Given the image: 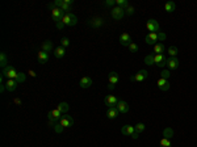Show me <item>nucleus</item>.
<instances>
[{"label":"nucleus","mask_w":197,"mask_h":147,"mask_svg":"<svg viewBox=\"0 0 197 147\" xmlns=\"http://www.w3.org/2000/svg\"><path fill=\"white\" fill-rule=\"evenodd\" d=\"M17 71H16L13 67L12 66H9L8 65L5 68H3V72H2V75L3 76H5L7 79H16V76H17Z\"/></svg>","instance_id":"nucleus-1"},{"label":"nucleus","mask_w":197,"mask_h":147,"mask_svg":"<svg viewBox=\"0 0 197 147\" xmlns=\"http://www.w3.org/2000/svg\"><path fill=\"white\" fill-rule=\"evenodd\" d=\"M146 28L150 33H159V22L154 18H150L147 22H146Z\"/></svg>","instance_id":"nucleus-2"},{"label":"nucleus","mask_w":197,"mask_h":147,"mask_svg":"<svg viewBox=\"0 0 197 147\" xmlns=\"http://www.w3.org/2000/svg\"><path fill=\"white\" fill-rule=\"evenodd\" d=\"M147 76H149L147 71H146V70H139L135 75H134V76L130 78V80H132V82H137V83H141V82H143Z\"/></svg>","instance_id":"nucleus-3"},{"label":"nucleus","mask_w":197,"mask_h":147,"mask_svg":"<svg viewBox=\"0 0 197 147\" xmlns=\"http://www.w3.org/2000/svg\"><path fill=\"white\" fill-rule=\"evenodd\" d=\"M110 15H112V17L114 20H121L122 17H124V15H125V9H124V8H121V7H118V5L113 7Z\"/></svg>","instance_id":"nucleus-4"},{"label":"nucleus","mask_w":197,"mask_h":147,"mask_svg":"<svg viewBox=\"0 0 197 147\" xmlns=\"http://www.w3.org/2000/svg\"><path fill=\"white\" fill-rule=\"evenodd\" d=\"M65 15H66V12H63L61 8H55L54 11H51V17H53V20L55 22L62 21V18H63V16Z\"/></svg>","instance_id":"nucleus-5"},{"label":"nucleus","mask_w":197,"mask_h":147,"mask_svg":"<svg viewBox=\"0 0 197 147\" xmlns=\"http://www.w3.org/2000/svg\"><path fill=\"white\" fill-rule=\"evenodd\" d=\"M118 101H120V100H118L114 95H109V96H106L105 100H104L105 105L108 106V108H113V106H116L118 104Z\"/></svg>","instance_id":"nucleus-6"},{"label":"nucleus","mask_w":197,"mask_h":147,"mask_svg":"<svg viewBox=\"0 0 197 147\" xmlns=\"http://www.w3.org/2000/svg\"><path fill=\"white\" fill-rule=\"evenodd\" d=\"M63 128H71V126L74 125V120H72V117L68 116V114H66V116H62L61 118V122H59Z\"/></svg>","instance_id":"nucleus-7"},{"label":"nucleus","mask_w":197,"mask_h":147,"mask_svg":"<svg viewBox=\"0 0 197 147\" xmlns=\"http://www.w3.org/2000/svg\"><path fill=\"white\" fill-rule=\"evenodd\" d=\"M154 61H155V65L158 67H164L165 62H167V58L164 57V54H155L154 55Z\"/></svg>","instance_id":"nucleus-8"},{"label":"nucleus","mask_w":197,"mask_h":147,"mask_svg":"<svg viewBox=\"0 0 197 147\" xmlns=\"http://www.w3.org/2000/svg\"><path fill=\"white\" fill-rule=\"evenodd\" d=\"M165 66H167L169 70H176L177 67H179V61H177V58H176V57L167 58V62H165Z\"/></svg>","instance_id":"nucleus-9"},{"label":"nucleus","mask_w":197,"mask_h":147,"mask_svg":"<svg viewBox=\"0 0 197 147\" xmlns=\"http://www.w3.org/2000/svg\"><path fill=\"white\" fill-rule=\"evenodd\" d=\"M109 85H108V88L109 89H113L114 88V85L117 84V82H118V74L117 72H114V71H112V72L109 74Z\"/></svg>","instance_id":"nucleus-10"},{"label":"nucleus","mask_w":197,"mask_h":147,"mask_svg":"<svg viewBox=\"0 0 197 147\" xmlns=\"http://www.w3.org/2000/svg\"><path fill=\"white\" fill-rule=\"evenodd\" d=\"M133 41H132V37H130V34L129 33H122L121 35H120V43L122 46H128L129 47V45L132 43Z\"/></svg>","instance_id":"nucleus-11"},{"label":"nucleus","mask_w":197,"mask_h":147,"mask_svg":"<svg viewBox=\"0 0 197 147\" xmlns=\"http://www.w3.org/2000/svg\"><path fill=\"white\" fill-rule=\"evenodd\" d=\"M156 84H158V87H159V89L160 91H163V92H165V91H168L169 89V83H168V80L167 79H163V78H160L159 80L156 82Z\"/></svg>","instance_id":"nucleus-12"},{"label":"nucleus","mask_w":197,"mask_h":147,"mask_svg":"<svg viewBox=\"0 0 197 147\" xmlns=\"http://www.w3.org/2000/svg\"><path fill=\"white\" fill-rule=\"evenodd\" d=\"M145 41L147 45H155V42L158 41V33H149L145 37Z\"/></svg>","instance_id":"nucleus-13"},{"label":"nucleus","mask_w":197,"mask_h":147,"mask_svg":"<svg viewBox=\"0 0 197 147\" xmlns=\"http://www.w3.org/2000/svg\"><path fill=\"white\" fill-rule=\"evenodd\" d=\"M17 84L18 83L16 82L15 79H8L5 83V88H7V91H9V92H13V91H16V88H17Z\"/></svg>","instance_id":"nucleus-14"},{"label":"nucleus","mask_w":197,"mask_h":147,"mask_svg":"<svg viewBox=\"0 0 197 147\" xmlns=\"http://www.w3.org/2000/svg\"><path fill=\"white\" fill-rule=\"evenodd\" d=\"M118 114H120V112H118V109L116 108V106H113V108H108V110H106V116H108V118H110V120L117 118Z\"/></svg>","instance_id":"nucleus-15"},{"label":"nucleus","mask_w":197,"mask_h":147,"mask_svg":"<svg viewBox=\"0 0 197 147\" xmlns=\"http://www.w3.org/2000/svg\"><path fill=\"white\" fill-rule=\"evenodd\" d=\"M88 24L91 26H93V28H100L102 24H104V20H102L101 17H93V18H91Z\"/></svg>","instance_id":"nucleus-16"},{"label":"nucleus","mask_w":197,"mask_h":147,"mask_svg":"<svg viewBox=\"0 0 197 147\" xmlns=\"http://www.w3.org/2000/svg\"><path fill=\"white\" fill-rule=\"evenodd\" d=\"M116 108L118 109V112H120V113H128L129 104L126 101H118V104L116 105Z\"/></svg>","instance_id":"nucleus-17"},{"label":"nucleus","mask_w":197,"mask_h":147,"mask_svg":"<svg viewBox=\"0 0 197 147\" xmlns=\"http://www.w3.org/2000/svg\"><path fill=\"white\" fill-rule=\"evenodd\" d=\"M92 85V79L89 76H83L80 79V87L82 88H89Z\"/></svg>","instance_id":"nucleus-18"},{"label":"nucleus","mask_w":197,"mask_h":147,"mask_svg":"<svg viewBox=\"0 0 197 147\" xmlns=\"http://www.w3.org/2000/svg\"><path fill=\"white\" fill-rule=\"evenodd\" d=\"M134 132H135V130H134V126H132V125H125L121 128V133L124 134V135H133Z\"/></svg>","instance_id":"nucleus-19"},{"label":"nucleus","mask_w":197,"mask_h":147,"mask_svg":"<svg viewBox=\"0 0 197 147\" xmlns=\"http://www.w3.org/2000/svg\"><path fill=\"white\" fill-rule=\"evenodd\" d=\"M37 58H38V61L39 63H42V65H45V63H47V61H49V54L46 53V51H39L38 55H37Z\"/></svg>","instance_id":"nucleus-20"},{"label":"nucleus","mask_w":197,"mask_h":147,"mask_svg":"<svg viewBox=\"0 0 197 147\" xmlns=\"http://www.w3.org/2000/svg\"><path fill=\"white\" fill-rule=\"evenodd\" d=\"M54 55H55V58H63L66 55V49L65 47H62V46H58V47H55L54 49Z\"/></svg>","instance_id":"nucleus-21"},{"label":"nucleus","mask_w":197,"mask_h":147,"mask_svg":"<svg viewBox=\"0 0 197 147\" xmlns=\"http://www.w3.org/2000/svg\"><path fill=\"white\" fill-rule=\"evenodd\" d=\"M154 53H156V54H164L165 53V47H164L163 43H162V42L155 43V45H154Z\"/></svg>","instance_id":"nucleus-22"},{"label":"nucleus","mask_w":197,"mask_h":147,"mask_svg":"<svg viewBox=\"0 0 197 147\" xmlns=\"http://www.w3.org/2000/svg\"><path fill=\"white\" fill-rule=\"evenodd\" d=\"M53 49H54V45H53V42H51V41H49V39L42 43V51L49 53V51H51Z\"/></svg>","instance_id":"nucleus-23"},{"label":"nucleus","mask_w":197,"mask_h":147,"mask_svg":"<svg viewBox=\"0 0 197 147\" xmlns=\"http://www.w3.org/2000/svg\"><path fill=\"white\" fill-rule=\"evenodd\" d=\"M61 110H58V109H53V110H50V112H49V114H47V116H49V117H51V118H54V120H61Z\"/></svg>","instance_id":"nucleus-24"},{"label":"nucleus","mask_w":197,"mask_h":147,"mask_svg":"<svg viewBox=\"0 0 197 147\" xmlns=\"http://www.w3.org/2000/svg\"><path fill=\"white\" fill-rule=\"evenodd\" d=\"M164 9H165V12H168V13H172V12L176 9V4L173 3V2H168V3H165Z\"/></svg>","instance_id":"nucleus-25"},{"label":"nucleus","mask_w":197,"mask_h":147,"mask_svg":"<svg viewBox=\"0 0 197 147\" xmlns=\"http://www.w3.org/2000/svg\"><path fill=\"white\" fill-rule=\"evenodd\" d=\"M57 109H58V110H61L62 113H67V112H68V109H70V105L67 104L66 101H63V102H61V104L58 105V108H57Z\"/></svg>","instance_id":"nucleus-26"},{"label":"nucleus","mask_w":197,"mask_h":147,"mask_svg":"<svg viewBox=\"0 0 197 147\" xmlns=\"http://www.w3.org/2000/svg\"><path fill=\"white\" fill-rule=\"evenodd\" d=\"M173 137V130L172 128H165L163 130V138H167V139H171Z\"/></svg>","instance_id":"nucleus-27"},{"label":"nucleus","mask_w":197,"mask_h":147,"mask_svg":"<svg viewBox=\"0 0 197 147\" xmlns=\"http://www.w3.org/2000/svg\"><path fill=\"white\" fill-rule=\"evenodd\" d=\"M0 66H2V68H5V67L8 66V59H7L5 53L0 54Z\"/></svg>","instance_id":"nucleus-28"},{"label":"nucleus","mask_w":197,"mask_h":147,"mask_svg":"<svg viewBox=\"0 0 197 147\" xmlns=\"http://www.w3.org/2000/svg\"><path fill=\"white\" fill-rule=\"evenodd\" d=\"M154 55L155 54H149V55H146L145 57V63L147 66H152L154 63H155V61H154Z\"/></svg>","instance_id":"nucleus-29"},{"label":"nucleus","mask_w":197,"mask_h":147,"mask_svg":"<svg viewBox=\"0 0 197 147\" xmlns=\"http://www.w3.org/2000/svg\"><path fill=\"white\" fill-rule=\"evenodd\" d=\"M62 22L65 24V25H68V26H71V12H68V13H66L65 16H63Z\"/></svg>","instance_id":"nucleus-30"},{"label":"nucleus","mask_w":197,"mask_h":147,"mask_svg":"<svg viewBox=\"0 0 197 147\" xmlns=\"http://www.w3.org/2000/svg\"><path fill=\"white\" fill-rule=\"evenodd\" d=\"M15 80L17 82L18 84H20V83H24V82L26 80V76H25V74H24V72H18V74H17V76H16V79H15Z\"/></svg>","instance_id":"nucleus-31"},{"label":"nucleus","mask_w":197,"mask_h":147,"mask_svg":"<svg viewBox=\"0 0 197 147\" xmlns=\"http://www.w3.org/2000/svg\"><path fill=\"white\" fill-rule=\"evenodd\" d=\"M116 4H117L118 7L124 8V9H126V8L129 7V3H128V0H116Z\"/></svg>","instance_id":"nucleus-32"},{"label":"nucleus","mask_w":197,"mask_h":147,"mask_svg":"<svg viewBox=\"0 0 197 147\" xmlns=\"http://www.w3.org/2000/svg\"><path fill=\"white\" fill-rule=\"evenodd\" d=\"M167 53L171 55V57H176V55H177V47L176 46H169L168 50H167Z\"/></svg>","instance_id":"nucleus-33"},{"label":"nucleus","mask_w":197,"mask_h":147,"mask_svg":"<svg viewBox=\"0 0 197 147\" xmlns=\"http://www.w3.org/2000/svg\"><path fill=\"white\" fill-rule=\"evenodd\" d=\"M145 128H146L145 124H141L139 122V124H137L135 126H134V130H135L137 133H142V132H145Z\"/></svg>","instance_id":"nucleus-34"},{"label":"nucleus","mask_w":197,"mask_h":147,"mask_svg":"<svg viewBox=\"0 0 197 147\" xmlns=\"http://www.w3.org/2000/svg\"><path fill=\"white\" fill-rule=\"evenodd\" d=\"M160 147H172L171 141L167 139V138H163V139L160 141Z\"/></svg>","instance_id":"nucleus-35"},{"label":"nucleus","mask_w":197,"mask_h":147,"mask_svg":"<svg viewBox=\"0 0 197 147\" xmlns=\"http://www.w3.org/2000/svg\"><path fill=\"white\" fill-rule=\"evenodd\" d=\"M53 129H54V132H55V133H58V134H61V133L63 132V129H65V128H63V126H62L61 124H55V125H54V128H53Z\"/></svg>","instance_id":"nucleus-36"},{"label":"nucleus","mask_w":197,"mask_h":147,"mask_svg":"<svg viewBox=\"0 0 197 147\" xmlns=\"http://www.w3.org/2000/svg\"><path fill=\"white\" fill-rule=\"evenodd\" d=\"M129 50L132 51V53H137V51H138V45H137L135 42H132L129 45Z\"/></svg>","instance_id":"nucleus-37"},{"label":"nucleus","mask_w":197,"mask_h":147,"mask_svg":"<svg viewBox=\"0 0 197 147\" xmlns=\"http://www.w3.org/2000/svg\"><path fill=\"white\" fill-rule=\"evenodd\" d=\"M160 76L163 79H168L169 76H171V72H169V70H163L160 72Z\"/></svg>","instance_id":"nucleus-38"},{"label":"nucleus","mask_w":197,"mask_h":147,"mask_svg":"<svg viewBox=\"0 0 197 147\" xmlns=\"http://www.w3.org/2000/svg\"><path fill=\"white\" fill-rule=\"evenodd\" d=\"M61 9H62L63 12H66V13H68V11L71 9V5H70V4H67V3L63 2V5H62Z\"/></svg>","instance_id":"nucleus-39"},{"label":"nucleus","mask_w":197,"mask_h":147,"mask_svg":"<svg viewBox=\"0 0 197 147\" xmlns=\"http://www.w3.org/2000/svg\"><path fill=\"white\" fill-rule=\"evenodd\" d=\"M68 45H70V39H68V38H62V41H61V46H62V47H65V49H66V47L68 46Z\"/></svg>","instance_id":"nucleus-40"},{"label":"nucleus","mask_w":197,"mask_h":147,"mask_svg":"<svg viewBox=\"0 0 197 147\" xmlns=\"http://www.w3.org/2000/svg\"><path fill=\"white\" fill-rule=\"evenodd\" d=\"M114 4H116V2H114V0H105V2H104V5L105 7H114Z\"/></svg>","instance_id":"nucleus-41"},{"label":"nucleus","mask_w":197,"mask_h":147,"mask_svg":"<svg viewBox=\"0 0 197 147\" xmlns=\"http://www.w3.org/2000/svg\"><path fill=\"white\" fill-rule=\"evenodd\" d=\"M165 38H167V35L164 33H162V32L158 33V41H165Z\"/></svg>","instance_id":"nucleus-42"},{"label":"nucleus","mask_w":197,"mask_h":147,"mask_svg":"<svg viewBox=\"0 0 197 147\" xmlns=\"http://www.w3.org/2000/svg\"><path fill=\"white\" fill-rule=\"evenodd\" d=\"M134 12H135V9H134V7H128V8L125 9V13H126V15H133Z\"/></svg>","instance_id":"nucleus-43"},{"label":"nucleus","mask_w":197,"mask_h":147,"mask_svg":"<svg viewBox=\"0 0 197 147\" xmlns=\"http://www.w3.org/2000/svg\"><path fill=\"white\" fill-rule=\"evenodd\" d=\"M54 4H55V7H57V8H62V5H63V0H55Z\"/></svg>","instance_id":"nucleus-44"},{"label":"nucleus","mask_w":197,"mask_h":147,"mask_svg":"<svg viewBox=\"0 0 197 147\" xmlns=\"http://www.w3.org/2000/svg\"><path fill=\"white\" fill-rule=\"evenodd\" d=\"M57 124V120H54V118L49 117V126H51V128H54V125Z\"/></svg>","instance_id":"nucleus-45"},{"label":"nucleus","mask_w":197,"mask_h":147,"mask_svg":"<svg viewBox=\"0 0 197 147\" xmlns=\"http://www.w3.org/2000/svg\"><path fill=\"white\" fill-rule=\"evenodd\" d=\"M55 24H57V28H58L59 30H62L63 28H65V24H63L62 21H59V22H55Z\"/></svg>","instance_id":"nucleus-46"},{"label":"nucleus","mask_w":197,"mask_h":147,"mask_svg":"<svg viewBox=\"0 0 197 147\" xmlns=\"http://www.w3.org/2000/svg\"><path fill=\"white\" fill-rule=\"evenodd\" d=\"M132 138H133V139H138V138H139V133L134 132V133H133V135H132Z\"/></svg>","instance_id":"nucleus-47"},{"label":"nucleus","mask_w":197,"mask_h":147,"mask_svg":"<svg viewBox=\"0 0 197 147\" xmlns=\"http://www.w3.org/2000/svg\"><path fill=\"white\" fill-rule=\"evenodd\" d=\"M47 7H49L51 11H54L55 8H57V7H55V4H54V3H50V4H47Z\"/></svg>","instance_id":"nucleus-48"},{"label":"nucleus","mask_w":197,"mask_h":147,"mask_svg":"<svg viewBox=\"0 0 197 147\" xmlns=\"http://www.w3.org/2000/svg\"><path fill=\"white\" fill-rule=\"evenodd\" d=\"M4 89H5V85H4V84H2V87H0V92H4Z\"/></svg>","instance_id":"nucleus-49"}]
</instances>
